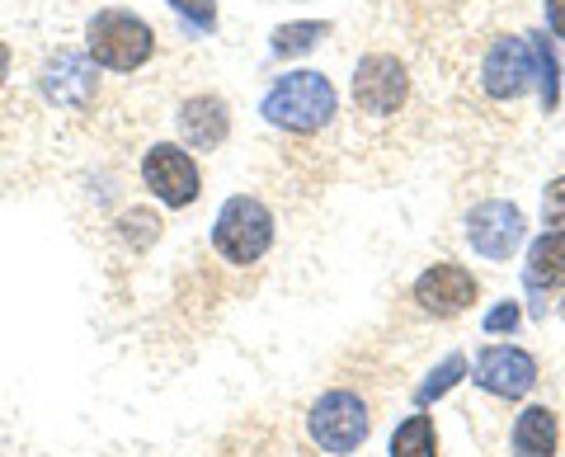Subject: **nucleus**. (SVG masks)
<instances>
[{"label": "nucleus", "instance_id": "obj_1", "mask_svg": "<svg viewBox=\"0 0 565 457\" xmlns=\"http://www.w3.org/2000/svg\"><path fill=\"white\" fill-rule=\"evenodd\" d=\"M340 114V95L321 72H292L264 95V118L288 132H321Z\"/></svg>", "mask_w": 565, "mask_h": 457}, {"label": "nucleus", "instance_id": "obj_2", "mask_svg": "<svg viewBox=\"0 0 565 457\" xmlns=\"http://www.w3.org/2000/svg\"><path fill=\"white\" fill-rule=\"evenodd\" d=\"M274 245V213L250 193H236V199L222 203L217 222H212V251H217L226 265H259Z\"/></svg>", "mask_w": 565, "mask_h": 457}, {"label": "nucleus", "instance_id": "obj_3", "mask_svg": "<svg viewBox=\"0 0 565 457\" xmlns=\"http://www.w3.org/2000/svg\"><path fill=\"white\" fill-rule=\"evenodd\" d=\"M307 434H311V444L321 448V453L349 457V453H359L367 444V434H373V411H367V401L359 392H344V386H334V392H326L311 406Z\"/></svg>", "mask_w": 565, "mask_h": 457}, {"label": "nucleus", "instance_id": "obj_4", "mask_svg": "<svg viewBox=\"0 0 565 457\" xmlns=\"http://www.w3.org/2000/svg\"><path fill=\"white\" fill-rule=\"evenodd\" d=\"M411 104V72L392 52H367L353 72V114L363 123H396Z\"/></svg>", "mask_w": 565, "mask_h": 457}, {"label": "nucleus", "instance_id": "obj_5", "mask_svg": "<svg viewBox=\"0 0 565 457\" xmlns=\"http://www.w3.org/2000/svg\"><path fill=\"white\" fill-rule=\"evenodd\" d=\"M537 81V52L527 39L519 33H500V39H490L481 62H476V85H481V95L494 99V104H514L533 91Z\"/></svg>", "mask_w": 565, "mask_h": 457}, {"label": "nucleus", "instance_id": "obj_6", "mask_svg": "<svg viewBox=\"0 0 565 457\" xmlns=\"http://www.w3.org/2000/svg\"><path fill=\"white\" fill-rule=\"evenodd\" d=\"M151 24L137 20L128 10H99L90 29H85V52H90L95 66H109V72H137L141 62L151 57Z\"/></svg>", "mask_w": 565, "mask_h": 457}, {"label": "nucleus", "instance_id": "obj_7", "mask_svg": "<svg viewBox=\"0 0 565 457\" xmlns=\"http://www.w3.org/2000/svg\"><path fill=\"white\" fill-rule=\"evenodd\" d=\"M141 184H147L156 199L170 203V208H189L193 199H199V166H193V156L184 147H151L147 156H141Z\"/></svg>", "mask_w": 565, "mask_h": 457}, {"label": "nucleus", "instance_id": "obj_8", "mask_svg": "<svg viewBox=\"0 0 565 457\" xmlns=\"http://www.w3.org/2000/svg\"><path fill=\"white\" fill-rule=\"evenodd\" d=\"M523 236H527V217H523V208H514V203L490 199L481 208H471V217H467L471 251L486 255V259H509L523 245Z\"/></svg>", "mask_w": 565, "mask_h": 457}, {"label": "nucleus", "instance_id": "obj_9", "mask_svg": "<svg viewBox=\"0 0 565 457\" xmlns=\"http://www.w3.org/2000/svg\"><path fill=\"white\" fill-rule=\"evenodd\" d=\"M476 293H481V284L471 278V269H462V265H429L419 278H415V288H411V297L419 302V311H429V316H438V321H448V316H457V311H467L471 302H476Z\"/></svg>", "mask_w": 565, "mask_h": 457}, {"label": "nucleus", "instance_id": "obj_10", "mask_svg": "<svg viewBox=\"0 0 565 457\" xmlns=\"http://www.w3.org/2000/svg\"><path fill=\"white\" fill-rule=\"evenodd\" d=\"M476 386L500 401H519L537 386V359L519 344H494L476 363Z\"/></svg>", "mask_w": 565, "mask_h": 457}, {"label": "nucleus", "instance_id": "obj_11", "mask_svg": "<svg viewBox=\"0 0 565 457\" xmlns=\"http://www.w3.org/2000/svg\"><path fill=\"white\" fill-rule=\"evenodd\" d=\"M43 95L57 104V109L85 114L95 104V62L85 52H57L43 72Z\"/></svg>", "mask_w": 565, "mask_h": 457}, {"label": "nucleus", "instance_id": "obj_12", "mask_svg": "<svg viewBox=\"0 0 565 457\" xmlns=\"http://www.w3.org/2000/svg\"><path fill=\"white\" fill-rule=\"evenodd\" d=\"M180 132H184L189 147L212 151V147L226 142V132H232V114H226V104L217 95H193L180 109Z\"/></svg>", "mask_w": 565, "mask_h": 457}, {"label": "nucleus", "instance_id": "obj_13", "mask_svg": "<svg viewBox=\"0 0 565 457\" xmlns=\"http://www.w3.org/2000/svg\"><path fill=\"white\" fill-rule=\"evenodd\" d=\"M561 444V419L546 406H527L514 419V457H556Z\"/></svg>", "mask_w": 565, "mask_h": 457}, {"label": "nucleus", "instance_id": "obj_14", "mask_svg": "<svg viewBox=\"0 0 565 457\" xmlns=\"http://www.w3.org/2000/svg\"><path fill=\"white\" fill-rule=\"evenodd\" d=\"M527 288L533 293L565 288V226L533 241V251H527Z\"/></svg>", "mask_w": 565, "mask_h": 457}, {"label": "nucleus", "instance_id": "obj_15", "mask_svg": "<svg viewBox=\"0 0 565 457\" xmlns=\"http://www.w3.org/2000/svg\"><path fill=\"white\" fill-rule=\"evenodd\" d=\"M392 457H438L434 415H405L392 434Z\"/></svg>", "mask_w": 565, "mask_h": 457}, {"label": "nucleus", "instance_id": "obj_16", "mask_svg": "<svg viewBox=\"0 0 565 457\" xmlns=\"http://www.w3.org/2000/svg\"><path fill=\"white\" fill-rule=\"evenodd\" d=\"M462 373H467V354H448V359H444V363H438L434 373H429V382H419L415 401H419V406H429V401H438V396H444L448 386H452L457 378H462Z\"/></svg>", "mask_w": 565, "mask_h": 457}, {"label": "nucleus", "instance_id": "obj_17", "mask_svg": "<svg viewBox=\"0 0 565 457\" xmlns=\"http://www.w3.org/2000/svg\"><path fill=\"white\" fill-rule=\"evenodd\" d=\"M316 39H326V24H316V20H307V24H282L274 33V52H278V57H292V52L316 47Z\"/></svg>", "mask_w": 565, "mask_h": 457}, {"label": "nucleus", "instance_id": "obj_18", "mask_svg": "<svg viewBox=\"0 0 565 457\" xmlns=\"http://www.w3.org/2000/svg\"><path fill=\"white\" fill-rule=\"evenodd\" d=\"M542 213H546V222H552V226H565V174H561V180L546 184Z\"/></svg>", "mask_w": 565, "mask_h": 457}, {"label": "nucleus", "instance_id": "obj_19", "mask_svg": "<svg viewBox=\"0 0 565 457\" xmlns=\"http://www.w3.org/2000/svg\"><path fill=\"white\" fill-rule=\"evenodd\" d=\"M174 10L184 14V20H193V24H203V29H212V20H217V6L212 0H170Z\"/></svg>", "mask_w": 565, "mask_h": 457}, {"label": "nucleus", "instance_id": "obj_20", "mask_svg": "<svg viewBox=\"0 0 565 457\" xmlns=\"http://www.w3.org/2000/svg\"><path fill=\"white\" fill-rule=\"evenodd\" d=\"M514 326H519V307H514V302L494 307V311L486 316V330H490V336H504V330H514Z\"/></svg>", "mask_w": 565, "mask_h": 457}, {"label": "nucleus", "instance_id": "obj_21", "mask_svg": "<svg viewBox=\"0 0 565 457\" xmlns=\"http://www.w3.org/2000/svg\"><path fill=\"white\" fill-rule=\"evenodd\" d=\"M546 24H552L556 39H565V0H546Z\"/></svg>", "mask_w": 565, "mask_h": 457}, {"label": "nucleus", "instance_id": "obj_22", "mask_svg": "<svg viewBox=\"0 0 565 457\" xmlns=\"http://www.w3.org/2000/svg\"><path fill=\"white\" fill-rule=\"evenodd\" d=\"M6 76H10V47L0 43V85H6Z\"/></svg>", "mask_w": 565, "mask_h": 457}, {"label": "nucleus", "instance_id": "obj_23", "mask_svg": "<svg viewBox=\"0 0 565 457\" xmlns=\"http://www.w3.org/2000/svg\"><path fill=\"white\" fill-rule=\"evenodd\" d=\"M561 316H565V297H561Z\"/></svg>", "mask_w": 565, "mask_h": 457}]
</instances>
